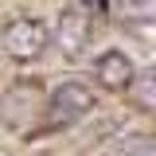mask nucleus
I'll list each match as a JSON object with an SVG mask.
<instances>
[{"label":"nucleus","instance_id":"f257e3e1","mask_svg":"<svg viewBox=\"0 0 156 156\" xmlns=\"http://www.w3.org/2000/svg\"><path fill=\"white\" fill-rule=\"evenodd\" d=\"M51 47V27L35 16H12L0 27V55L12 62H35Z\"/></svg>","mask_w":156,"mask_h":156},{"label":"nucleus","instance_id":"f03ea898","mask_svg":"<svg viewBox=\"0 0 156 156\" xmlns=\"http://www.w3.org/2000/svg\"><path fill=\"white\" fill-rule=\"evenodd\" d=\"M98 105V98L90 86L82 82H62L51 90L47 105H43V117H47V129H66V125H78L82 117Z\"/></svg>","mask_w":156,"mask_h":156},{"label":"nucleus","instance_id":"7ed1b4c3","mask_svg":"<svg viewBox=\"0 0 156 156\" xmlns=\"http://www.w3.org/2000/svg\"><path fill=\"white\" fill-rule=\"evenodd\" d=\"M51 39L58 43V51L66 58H78L86 51V43H90V16H86V8H62L55 20V27H51Z\"/></svg>","mask_w":156,"mask_h":156},{"label":"nucleus","instance_id":"20e7f679","mask_svg":"<svg viewBox=\"0 0 156 156\" xmlns=\"http://www.w3.org/2000/svg\"><path fill=\"white\" fill-rule=\"evenodd\" d=\"M43 101H39V90L31 82H12L4 98H0V117H4V125H12V129H23L31 117H39Z\"/></svg>","mask_w":156,"mask_h":156},{"label":"nucleus","instance_id":"39448f33","mask_svg":"<svg viewBox=\"0 0 156 156\" xmlns=\"http://www.w3.org/2000/svg\"><path fill=\"white\" fill-rule=\"evenodd\" d=\"M94 78L105 90L125 94V90L133 86V78H136V66H133V58L125 55V51H101L98 62H94Z\"/></svg>","mask_w":156,"mask_h":156},{"label":"nucleus","instance_id":"423d86ee","mask_svg":"<svg viewBox=\"0 0 156 156\" xmlns=\"http://www.w3.org/2000/svg\"><path fill=\"white\" fill-rule=\"evenodd\" d=\"M129 94H133L136 109H144V113H156V66H148V70H136L133 86H129Z\"/></svg>","mask_w":156,"mask_h":156},{"label":"nucleus","instance_id":"0eeeda50","mask_svg":"<svg viewBox=\"0 0 156 156\" xmlns=\"http://www.w3.org/2000/svg\"><path fill=\"white\" fill-rule=\"evenodd\" d=\"M117 4L129 20H152L156 23V0H117Z\"/></svg>","mask_w":156,"mask_h":156},{"label":"nucleus","instance_id":"6e6552de","mask_svg":"<svg viewBox=\"0 0 156 156\" xmlns=\"http://www.w3.org/2000/svg\"><path fill=\"white\" fill-rule=\"evenodd\" d=\"M105 4L109 0H78V8H86V12H105Z\"/></svg>","mask_w":156,"mask_h":156}]
</instances>
